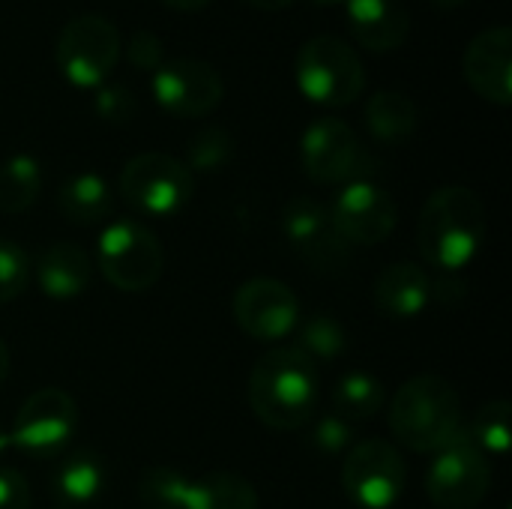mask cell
I'll return each mask as SVG.
<instances>
[{"mask_svg": "<svg viewBox=\"0 0 512 509\" xmlns=\"http://www.w3.org/2000/svg\"><path fill=\"white\" fill-rule=\"evenodd\" d=\"M420 123V108L417 102L393 87L375 90L366 102V126L372 138L384 144H402L417 132Z\"/></svg>", "mask_w": 512, "mask_h": 509, "instance_id": "7402d4cb", "label": "cell"}, {"mask_svg": "<svg viewBox=\"0 0 512 509\" xmlns=\"http://www.w3.org/2000/svg\"><path fill=\"white\" fill-rule=\"evenodd\" d=\"M510 420H512V405L507 399H495L486 402L474 420L465 426V435L486 453V456H507L510 453Z\"/></svg>", "mask_w": 512, "mask_h": 509, "instance_id": "4316f807", "label": "cell"}, {"mask_svg": "<svg viewBox=\"0 0 512 509\" xmlns=\"http://www.w3.org/2000/svg\"><path fill=\"white\" fill-rule=\"evenodd\" d=\"M486 240V210L474 189L441 186L435 189L417 219V249L426 264L441 273L468 267Z\"/></svg>", "mask_w": 512, "mask_h": 509, "instance_id": "7a4b0ae2", "label": "cell"}, {"mask_svg": "<svg viewBox=\"0 0 512 509\" xmlns=\"http://www.w3.org/2000/svg\"><path fill=\"white\" fill-rule=\"evenodd\" d=\"M294 78L309 102L342 108L360 99L366 87V66L351 42L333 33H318L297 48Z\"/></svg>", "mask_w": 512, "mask_h": 509, "instance_id": "277c9868", "label": "cell"}, {"mask_svg": "<svg viewBox=\"0 0 512 509\" xmlns=\"http://www.w3.org/2000/svg\"><path fill=\"white\" fill-rule=\"evenodd\" d=\"M408 483V465L402 453L384 441L369 438L348 450L342 465V489L360 509H393Z\"/></svg>", "mask_w": 512, "mask_h": 509, "instance_id": "30bf717a", "label": "cell"}, {"mask_svg": "<svg viewBox=\"0 0 512 509\" xmlns=\"http://www.w3.org/2000/svg\"><path fill=\"white\" fill-rule=\"evenodd\" d=\"M237 147H234V138L228 129L222 126H207L201 132L192 135L189 147H186V168L189 171H204V174H213L225 165H231Z\"/></svg>", "mask_w": 512, "mask_h": 509, "instance_id": "83f0119b", "label": "cell"}, {"mask_svg": "<svg viewBox=\"0 0 512 509\" xmlns=\"http://www.w3.org/2000/svg\"><path fill=\"white\" fill-rule=\"evenodd\" d=\"M120 30L99 12L72 15L54 42V63L75 87H99L120 60Z\"/></svg>", "mask_w": 512, "mask_h": 509, "instance_id": "8992f818", "label": "cell"}, {"mask_svg": "<svg viewBox=\"0 0 512 509\" xmlns=\"http://www.w3.org/2000/svg\"><path fill=\"white\" fill-rule=\"evenodd\" d=\"M282 231L291 249L315 273H339L351 261V246L339 234L330 204L318 198H294L282 213Z\"/></svg>", "mask_w": 512, "mask_h": 509, "instance_id": "7c38bea8", "label": "cell"}, {"mask_svg": "<svg viewBox=\"0 0 512 509\" xmlns=\"http://www.w3.org/2000/svg\"><path fill=\"white\" fill-rule=\"evenodd\" d=\"M57 207L72 225H99L114 210V195L105 177L93 171H78L60 183Z\"/></svg>", "mask_w": 512, "mask_h": 509, "instance_id": "44dd1931", "label": "cell"}, {"mask_svg": "<svg viewBox=\"0 0 512 509\" xmlns=\"http://www.w3.org/2000/svg\"><path fill=\"white\" fill-rule=\"evenodd\" d=\"M432 300V279L417 261H393L375 279V306L384 318L411 321Z\"/></svg>", "mask_w": 512, "mask_h": 509, "instance_id": "d6986e66", "label": "cell"}, {"mask_svg": "<svg viewBox=\"0 0 512 509\" xmlns=\"http://www.w3.org/2000/svg\"><path fill=\"white\" fill-rule=\"evenodd\" d=\"M78 429V405L60 387H45L27 396L12 420L6 444L33 456V459H54L72 441Z\"/></svg>", "mask_w": 512, "mask_h": 509, "instance_id": "8fae6325", "label": "cell"}, {"mask_svg": "<svg viewBox=\"0 0 512 509\" xmlns=\"http://www.w3.org/2000/svg\"><path fill=\"white\" fill-rule=\"evenodd\" d=\"M126 57L135 69H147V72H156L162 63H165V48H162V39L153 33V30H135L129 36V45H126Z\"/></svg>", "mask_w": 512, "mask_h": 509, "instance_id": "d6a6232c", "label": "cell"}, {"mask_svg": "<svg viewBox=\"0 0 512 509\" xmlns=\"http://www.w3.org/2000/svg\"><path fill=\"white\" fill-rule=\"evenodd\" d=\"M492 489L486 453L462 432L435 453L426 474V495L438 509H477Z\"/></svg>", "mask_w": 512, "mask_h": 509, "instance_id": "ba28073f", "label": "cell"}, {"mask_svg": "<svg viewBox=\"0 0 512 509\" xmlns=\"http://www.w3.org/2000/svg\"><path fill=\"white\" fill-rule=\"evenodd\" d=\"M300 162L309 180L339 186L351 180H366L375 156L363 147L357 132L342 117H321L300 138Z\"/></svg>", "mask_w": 512, "mask_h": 509, "instance_id": "9c48e42d", "label": "cell"}, {"mask_svg": "<svg viewBox=\"0 0 512 509\" xmlns=\"http://www.w3.org/2000/svg\"><path fill=\"white\" fill-rule=\"evenodd\" d=\"M0 509H30V486L15 468H0Z\"/></svg>", "mask_w": 512, "mask_h": 509, "instance_id": "836d02e7", "label": "cell"}, {"mask_svg": "<svg viewBox=\"0 0 512 509\" xmlns=\"http://www.w3.org/2000/svg\"><path fill=\"white\" fill-rule=\"evenodd\" d=\"M351 444H354V423H348L339 414L321 417L312 429V447L327 456H339V453L351 450Z\"/></svg>", "mask_w": 512, "mask_h": 509, "instance_id": "1f68e13d", "label": "cell"}, {"mask_svg": "<svg viewBox=\"0 0 512 509\" xmlns=\"http://www.w3.org/2000/svg\"><path fill=\"white\" fill-rule=\"evenodd\" d=\"M234 321L255 342L288 339L300 324V300L279 279H249L234 291Z\"/></svg>", "mask_w": 512, "mask_h": 509, "instance_id": "9a60e30c", "label": "cell"}, {"mask_svg": "<svg viewBox=\"0 0 512 509\" xmlns=\"http://www.w3.org/2000/svg\"><path fill=\"white\" fill-rule=\"evenodd\" d=\"M462 75L471 90L495 105L512 102V30L507 24L480 30L465 54H462Z\"/></svg>", "mask_w": 512, "mask_h": 509, "instance_id": "2e32d148", "label": "cell"}, {"mask_svg": "<svg viewBox=\"0 0 512 509\" xmlns=\"http://www.w3.org/2000/svg\"><path fill=\"white\" fill-rule=\"evenodd\" d=\"M384 402H387V390L369 372H348L333 387V408L348 423L372 420L384 408Z\"/></svg>", "mask_w": 512, "mask_h": 509, "instance_id": "d4e9b609", "label": "cell"}, {"mask_svg": "<svg viewBox=\"0 0 512 509\" xmlns=\"http://www.w3.org/2000/svg\"><path fill=\"white\" fill-rule=\"evenodd\" d=\"M96 114L108 123H129L138 114V99L129 87L123 84H99L96 87Z\"/></svg>", "mask_w": 512, "mask_h": 509, "instance_id": "4dcf8cb0", "label": "cell"}, {"mask_svg": "<svg viewBox=\"0 0 512 509\" xmlns=\"http://www.w3.org/2000/svg\"><path fill=\"white\" fill-rule=\"evenodd\" d=\"M246 3L261 9V12H279V9H288L294 0H246Z\"/></svg>", "mask_w": 512, "mask_h": 509, "instance_id": "e575fe53", "label": "cell"}, {"mask_svg": "<svg viewBox=\"0 0 512 509\" xmlns=\"http://www.w3.org/2000/svg\"><path fill=\"white\" fill-rule=\"evenodd\" d=\"M180 509H258V492L237 474L213 471L186 483Z\"/></svg>", "mask_w": 512, "mask_h": 509, "instance_id": "603a6c76", "label": "cell"}, {"mask_svg": "<svg viewBox=\"0 0 512 509\" xmlns=\"http://www.w3.org/2000/svg\"><path fill=\"white\" fill-rule=\"evenodd\" d=\"M153 96L174 117H204L222 102L225 81L201 57H174L153 72Z\"/></svg>", "mask_w": 512, "mask_h": 509, "instance_id": "5bb4252c", "label": "cell"}, {"mask_svg": "<svg viewBox=\"0 0 512 509\" xmlns=\"http://www.w3.org/2000/svg\"><path fill=\"white\" fill-rule=\"evenodd\" d=\"M297 351L300 354H306L315 366L318 363H333V360H339L345 351H348V333H345V327L333 318V315H324V312H318V315H312V318H300V324H297Z\"/></svg>", "mask_w": 512, "mask_h": 509, "instance_id": "484cf974", "label": "cell"}, {"mask_svg": "<svg viewBox=\"0 0 512 509\" xmlns=\"http://www.w3.org/2000/svg\"><path fill=\"white\" fill-rule=\"evenodd\" d=\"M432 6H438V9H456V6H462L465 0H429Z\"/></svg>", "mask_w": 512, "mask_h": 509, "instance_id": "74e56055", "label": "cell"}, {"mask_svg": "<svg viewBox=\"0 0 512 509\" xmlns=\"http://www.w3.org/2000/svg\"><path fill=\"white\" fill-rule=\"evenodd\" d=\"M9 366H12V357H9V348H6L3 339H0V384L9 378Z\"/></svg>", "mask_w": 512, "mask_h": 509, "instance_id": "8d00e7d4", "label": "cell"}, {"mask_svg": "<svg viewBox=\"0 0 512 509\" xmlns=\"http://www.w3.org/2000/svg\"><path fill=\"white\" fill-rule=\"evenodd\" d=\"M330 213L348 246H381L399 225L396 198L369 177L345 183Z\"/></svg>", "mask_w": 512, "mask_h": 509, "instance_id": "4fadbf2b", "label": "cell"}, {"mask_svg": "<svg viewBox=\"0 0 512 509\" xmlns=\"http://www.w3.org/2000/svg\"><path fill=\"white\" fill-rule=\"evenodd\" d=\"M96 264L108 285H114L117 291L144 294L162 279L165 252L159 237L147 225L135 219H117L99 234Z\"/></svg>", "mask_w": 512, "mask_h": 509, "instance_id": "5b68a950", "label": "cell"}, {"mask_svg": "<svg viewBox=\"0 0 512 509\" xmlns=\"http://www.w3.org/2000/svg\"><path fill=\"white\" fill-rule=\"evenodd\" d=\"M312 3H318V6H339V3H345V0H312Z\"/></svg>", "mask_w": 512, "mask_h": 509, "instance_id": "f35d334b", "label": "cell"}, {"mask_svg": "<svg viewBox=\"0 0 512 509\" xmlns=\"http://www.w3.org/2000/svg\"><path fill=\"white\" fill-rule=\"evenodd\" d=\"M462 426V402L447 378L417 375L393 396L390 432L414 453H438L462 432Z\"/></svg>", "mask_w": 512, "mask_h": 509, "instance_id": "3957f363", "label": "cell"}, {"mask_svg": "<svg viewBox=\"0 0 512 509\" xmlns=\"http://www.w3.org/2000/svg\"><path fill=\"white\" fill-rule=\"evenodd\" d=\"M189 477L174 468H150L138 483V495L150 509H180Z\"/></svg>", "mask_w": 512, "mask_h": 509, "instance_id": "f1b7e54d", "label": "cell"}, {"mask_svg": "<svg viewBox=\"0 0 512 509\" xmlns=\"http://www.w3.org/2000/svg\"><path fill=\"white\" fill-rule=\"evenodd\" d=\"M54 509H66V507H54Z\"/></svg>", "mask_w": 512, "mask_h": 509, "instance_id": "ab89813d", "label": "cell"}, {"mask_svg": "<svg viewBox=\"0 0 512 509\" xmlns=\"http://www.w3.org/2000/svg\"><path fill=\"white\" fill-rule=\"evenodd\" d=\"M102 489H105V462L93 450H75L57 465L51 477V492L57 498V507H87L102 495Z\"/></svg>", "mask_w": 512, "mask_h": 509, "instance_id": "ffe728a7", "label": "cell"}, {"mask_svg": "<svg viewBox=\"0 0 512 509\" xmlns=\"http://www.w3.org/2000/svg\"><path fill=\"white\" fill-rule=\"evenodd\" d=\"M42 192V165L30 153H15L0 162V213H27Z\"/></svg>", "mask_w": 512, "mask_h": 509, "instance_id": "cb8c5ba5", "label": "cell"}, {"mask_svg": "<svg viewBox=\"0 0 512 509\" xmlns=\"http://www.w3.org/2000/svg\"><path fill=\"white\" fill-rule=\"evenodd\" d=\"M348 27L354 39L369 51H396L405 45L411 15L402 0H345Z\"/></svg>", "mask_w": 512, "mask_h": 509, "instance_id": "ac0fdd59", "label": "cell"}, {"mask_svg": "<svg viewBox=\"0 0 512 509\" xmlns=\"http://www.w3.org/2000/svg\"><path fill=\"white\" fill-rule=\"evenodd\" d=\"M318 396V366L294 345L267 351L249 372V408L267 429H303L318 411Z\"/></svg>", "mask_w": 512, "mask_h": 509, "instance_id": "6da1fadb", "label": "cell"}, {"mask_svg": "<svg viewBox=\"0 0 512 509\" xmlns=\"http://www.w3.org/2000/svg\"><path fill=\"white\" fill-rule=\"evenodd\" d=\"M162 3L171 6V9H180V12H195V9L207 6L210 0H162Z\"/></svg>", "mask_w": 512, "mask_h": 509, "instance_id": "d590c367", "label": "cell"}, {"mask_svg": "<svg viewBox=\"0 0 512 509\" xmlns=\"http://www.w3.org/2000/svg\"><path fill=\"white\" fill-rule=\"evenodd\" d=\"M27 285H30L27 252L18 243L0 237V306L18 300L27 291Z\"/></svg>", "mask_w": 512, "mask_h": 509, "instance_id": "f546056e", "label": "cell"}, {"mask_svg": "<svg viewBox=\"0 0 512 509\" xmlns=\"http://www.w3.org/2000/svg\"><path fill=\"white\" fill-rule=\"evenodd\" d=\"M30 276H36V285L48 300H75L90 288L93 261L84 246L60 240L42 249L36 267H30Z\"/></svg>", "mask_w": 512, "mask_h": 509, "instance_id": "e0dca14e", "label": "cell"}, {"mask_svg": "<svg viewBox=\"0 0 512 509\" xmlns=\"http://www.w3.org/2000/svg\"><path fill=\"white\" fill-rule=\"evenodd\" d=\"M195 192V174L171 153L147 150L132 156L120 171V195L144 216H174Z\"/></svg>", "mask_w": 512, "mask_h": 509, "instance_id": "52a82bcc", "label": "cell"}]
</instances>
